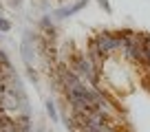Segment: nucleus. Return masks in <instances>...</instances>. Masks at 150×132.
Instances as JSON below:
<instances>
[{
    "label": "nucleus",
    "mask_w": 150,
    "mask_h": 132,
    "mask_svg": "<svg viewBox=\"0 0 150 132\" xmlns=\"http://www.w3.org/2000/svg\"><path fill=\"white\" fill-rule=\"evenodd\" d=\"M86 2H88V0H80V2H75V5H71V7H64V9H57V11H55V13H53V15H55L57 20L66 18V15H73L75 11H80L82 7L86 5Z\"/></svg>",
    "instance_id": "nucleus-3"
},
{
    "label": "nucleus",
    "mask_w": 150,
    "mask_h": 132,
    "mask_svg": "<svg viewBox=\"0 0 150 132\" xmlns=\"http://www.w3.org/2000/svg\"><path fill=\"white\" fill-rule=\"evenodd\" d=\"M84 55H86V57H88V60L95 64V68H97V71L102 68V64H104V53L97 48L95 40H91V42H88V48H86V53H84Z\"/></svg>",
    "instance_id": "nucleus-2"
},
{
    "label": "nucleus",
    "mask_w": 150,
    "mask_h": 132,
    "mask_svg": "<svg viewBox=\"0 0 150 132\" xmlns=\"http://www.w3.org/2000/svg\"><path fill=\"white\" fill-rule=\"evenodd\" d=\"M7 31H11V22L0 15V33H7Z\"/></svg>",
    "instance_id": "nucleus-6"
},
{
    "label": "nucleus",
    "mask_w": 150,
    "mask_h": 132,
    "mask_svg": "<svg viewBox=\"0 0 150 132\" xmlns=\"http://www.w3.org/2000/svg\"><path fill=\"white\" fill-rule=\"evenodd\" d=\"M9 5L11 7H20V0H9Z\"/></svg>",
    "instance_id": "nucleus-8"
},
{
    "label": "nucleus",
    "mask_w": 150,
    "mask_h": 132,
    "mask_svg": "<svg viewBox=\"0 0 150 132\" xmlns=\"http://www.w3.org/2000/svg\"><path fill=\"white\" fill-rule=\"evenodd\" d=\"M71 68H73V71L77 73L82 79L91 81L93 86L99 81V71L95 68V64H93L86 55H75L73 60H71Z\"/></svg>",
    "instance_id": "nucleus-1"
},
{
    "label": "nucleus",
    "mask_w": 150,
    "mask_h": 132,
    "mask_svg": "<svg viewBox=\"0 0 150 132\" xmlns=\"http://www.w3.org/2000/svg\"><path fill=\"white\" fill-rule=\"evenodd\" d=\"M0 13H2V5H0Z\"/></svg>",
    "instance_id": "nucleus-9"
},
{
    "label": "nucleus",
    "mask_w": 150,
    "mask_h": 132,
    "mask_svg": "<svg viewBox=\"0 0 150 132\" xmlns=\"http://www.w3.org/2000/svg\"><path fill=\"white\" fill-rule=\"evenodd\" d=\"M47 112H49V117H51L53 121H57V112H55V104H53V101H47Z\"/></svg>",
    "instance_id": "nucleus-5"
},
{
    "label": "nucleus",
    "mask_w": 150,
    "mask_h": 132,
    "mask_svg": "<svg viewBox=\"0 0 150 132\" xmlns=\"http://www.w3.org/2000/svg\"><path fill=\"white\" fill-rule=\"evenodd\" d=\"M0 38H2V35H0Z\"/></svg>",
    "instance_id": "nucleus-10"
},
{
    "label": "nucleus",
    "mask_w": 150,
    "mask_h": 132,
    "mask_svg": "<svg viewBox=\"0 0 150 132\" xmlns=\"http://www.w3.org/2000/svg\"><path fill=\"white\" fill-rule=\"evenodd\" d=\"M0 66H2V68H7V71H13V68H11V60L7 57L5 51H0Z\"/></svg>",
    "instance_id": "nucleus-4"
},
{
    "label": "nucleus",
    "mask_w": 150,
    "mask_h": 132,
    "mask_svg": "<svg viewBox=\"0 0 150 132\" xmlns=\"http://www.w3.org/2000/svg\"><path fill=\"white\" fill-rule=\"evenodd\" d=\"M97 2H99V7H102L106 13H112V7H110V2H108V0H97Z\"/></svg>",
    "instance_id": "nucleus-7"
}]
</instances>
